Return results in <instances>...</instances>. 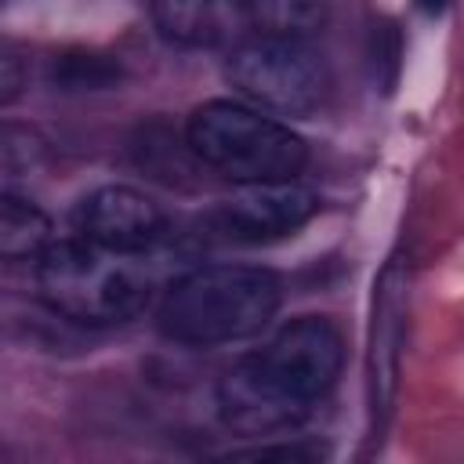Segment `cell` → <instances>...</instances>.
I'll use <instances>...</instances> for the list:
<instances>
[{"mask_svg": "<svg viewBox=\"0 0 464 464\" xmlns=\"http://www.w3.org/2000/svg\"><path fill=\"white\" fill-rule=\"evenodd\" d=\"M341 362L344 341L337 326L323 315H301L221 377L218 413L239 435L294 428L334 388Z\"/></svg>", "mask_w": 464, "mask_h": 464, "instance_id": "cell-1", "label": "cell"}, {"mask_svg": "<svg viewBox=\"0 0 464 464\" xmlns=\"http://www.w3.org/2000/svg\"><path fill=\"white\" fill-rule=\"evenodd\" d=\"M279 308V279L254 265L192 268L167 286L156 326L178 344H228L254 337Z\"/></svg>", "mask_w": 464, "mask_h": 464, "instance_id": "cell-2", "label": "cell"}, {"mask_svg": "<svg viewBox=\"0 0 464 464\" xmlns=\"http://www.w3.org/2000/svg\"><path fill=\"white\" fill-rule=\"evenodd\" d=\"M188 152L214 174L257 185V181H290L308 163V145L265 109L239 102H203L185 123Z\"/></svg>", "mask_w": 464, "mask_h": 464, "instance_id": "cell-3", "label": "cell"}, {"mask_svg": "<svg viewBox=\"0 0 464 464\" xmlns=\"http://www.w3.org/2000/svg\"><path fill=\"white\" fill-rule=\"evenodd\" d=\"M36 286L51 312L83 326L127 323L145 304V283L102 246L87 239L51 243L36 257Z\"/></svg>", "mask_w": 464, "mask_h": 464, "instance_id": "cell-4", "label": "cell"}, {"mask_svg": "<svg viewBox=\"0 0 464 464\" xmlns=\"http://www.w3.org/2000/svg\"><path fill=\"white\" fill-rule=\"evenodd\" d=\"M225 80L254 109L304 116L326 98V65L304 36L250 33L228 47Z\"/></svg>", "mask_w": 464, "mask_h": 464, "instance_id": "cell-5", "label": "cell"}, {"mask_svg": "<svg viewBox=\"0 0 464 464\" xmlns=\"http://www.w3.org/2000/svg\"><path fill=\"white\" fill-rule=\"evenodd\" d=\"M319 210V196L290 181H257L218 203L207 218L210 228L228 243H272L294 236Z\"/></svg>", "mask_w": 464, "mask_h": 464, "instance_id": "cell-6", "label": "cell"}, {"mask_svg": "<svg viewBox=\"0 0 464 464\" xmlns=\"http://www.w3.org/2000/svg\"><path fill=\"white\" fill-rule=\"evenodd\" d=\"M76 232L91 246L130 257V254H145L163 236V210L138 188L105 185L80 199Z\"/></svg>", "mask_w": 464, "mask_h": 464, "instance_id": "cell-7", "label": "cell"}, {"mask_svg": "<svg viewBox=\"0 0 464 464\" xmlns=\"http://www.w3.org/2000/svg\"><path fill=\"white\" fill-rule=\"evenodd\" d=\"M402 326H406V272L399 261H388L373 283V323H370V402L373 413H388L399 384V355H402Z\"/></svg>", "mask_w": 464, "mask_h": 464, "instance_id": "cell-8", "label": "cell"}, {"mask_svg": "<svg viewBox=\"0 0 464 464\" xmlns=\"http://www.w3.org/2000/svg\"><path fill=\"white\" fill-rule=\"evenodd\" d=\"M152 22L178 47H236L250 36L243 0H152Z\"/></svg>", "mask_w": 464, "mask_h": 464, "instance_id": "cell-9", "label": "cell"}, {"mask_svg": "<svg viewBox=\"0 0 464 464\" xmlns=\"http://www.w3.org/2000/svg\"><path fill=\"white\" fill-rule=\"evenodd\" d=\"M51 246V218L14 192H4L0 199V254L7 261L40 257Z\"/></svg>", "mask_w": 464, "mask_h": 464, "instance_id": "cell-10", "label": "cell"}, {"mask_svg": "<svg viewBox=\"0 0 464 464\" xmlns=\"http://www.w3.org/2000/svg\"><path fill=\"white\" fill-rule=\"evenodd\" d=\"M254 33L304 36L323 25L326 0H243Z\"/></svg>", "mask_w": 464, "mask_h": 464, "instance_id": "cell-11", "label": "cell"}, {"mask_svg": "<svg viewBox=\"0 0 464 464\" xmlns=\"http://www.w3.org/2000/svg\"><path fill=\"white\" fill-rule=\"evenodd\" d=\"M51 80L62 91H102V87H112L120 80V65L112 58H105V54L72 51V54L54 58Z\"/></svg>", "mask_w": 464, "mask_h": 464, "instance_id": "cell-12", "label": "cell"}, {"mask_svg": "<svg viewBox=\"0 0 464 464\" xmlns=\"http://www.w3.org/2000/svg\"><path fill=\"white\" fill-rule=\"evenodd\" d=\"M25 87V72H22V58L7 47L4 58H0V102L11 105L18 98V91Z\"/></svg>", "mask_w": 464, "mask_h": 464, "instance_id": "cell-13", "label": "cell"}, {"mask_svg": "<svg viewBox=\"0 0 464 464\" xmlns=\"http://www.w3.org/2000/svg\"><path fill=\"white\" fill-rule=\"evenodd\" d=\"M232 457H250V460H308L315 457V450H304V446H257V450H243V453H232Z\"/></svg>", "mask_w": 464, "mask_h": 464, "instance_id": "cell-14", "label": "cell"}, {"mask_svg": "<svg viewBox=\"0 0 464 464\" xmlns=\"http://www.w3.org/2000/svg\"><path fill=\"white\" fill-rule=\"evenodd\" d=\"M413 4H417L424 14H442V11L450 7V0H413Z\"/></svg>", "mask_w": 464, "mask_h": 464, "instance_id": "cell-15", "label": "cell"}]
</instances>
